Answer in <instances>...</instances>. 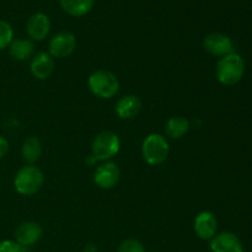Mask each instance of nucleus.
Listing matches in <instances>:
<instances>
[{"mask_svg": "<svg viewBox=\"0 0 252 252\" xmlns=\"http://www.w3.org/2000/svg\"><path fill=\"white\" fill-rule=\"evenodd\" d=\"M9 152V142L5 137L0 135V160L4 159Z\"/></svg>", "mask_w": 252, "mask_h": 252, "instance_id": "4be33fe9", "label": "nucleus"}, {"mask_svg": "<svg viewBox=\"0 0 252 252\" xmlns=\"http://www.w3.org/2000/svg\"><path fill=\"white\" fill-rule=\"evenodd\" d=\"M83 252H97V248L94 244H88L85 248L83 249Z\"/></svg>", "mask_w": 252, "mask_h": 252, "instance_id": "5701e85b", "label": "nucleus"}, {"mask_svg": "<svg viewBox=\"0 0 252 252\" xmlns=\"http://www.w3.org/2000/svg\"><path fill=\"white\" fill-rule=\"evenodd\" d=\"M245 74V62L235 52L221 57L217 63V80L225 86L236 85Z\"/></svg>", "mask_w": 252, "mask_h": 252, "instance_id": "f257e3e1", "label": "nucleus"}, {"mask_svg": "<svg viewBox=\"0 0 252 252\" xmlns=\"http://www.w3.org/2000/svg\"><path fill=\"white\" fill-rule=\"evenodd\" d=\"M170 153L169 143L166 138L158 133H152L144 139L142 145V154L149 165L162 164L167 159Z\"/></svg>", "mask_w": 252, "mask_h": 252, "instance_id": "20e7f679", "label": "nucleus"}, {"mask_svg": "<svg viewBox=\"0 0 252 252\" xmlns=\"http://www.w3.org/2000/svg\"><path fill=\"white\" fill-rule=\"evenodd\" d=\"M212 252H244L240 239L231 231H221L216 234L209 243Z\"/></svg>", "mask_w": 252, "mask_h": 252, "instance_id": "9b49d317", "label": "nucleus"}, {"mask_svg": "<svg viewBox=\"0 0 252 252\" xmlns=\"http://www.w3.org/2000/svg\"><path fill=\"white\" fill-rule=\"evenodd\" d=\"M43 235V229L37 221H24L15 230V240L24 248L34 245L38 243Z\"/></svg>", "mask_w": 252, "mask_h": 252, "instance_id": "1a4fd4ad", "label": "nucleus"}, {"mask_svg": "<svg viewBox=\"0 0 252 252\" xmlns=\"http://www.w3.org/2000/svg\"><path fill=\"white\" fill-rule=\"evenodd\" d=\"M96 161H97V160H96L95 158L93 157V155H90V157H88V158H86V162H88L89 165H94V164H95Z\"/></svg>", "mask_w": 252, "mask_h": 252, "instance_id": "b1692460", "label": "nucleus"}, {"mask_svg": "<svg viewBox=\"0 0 252 252\" xmlns=\"http://www.w3.org/2000/svg\"><path fill=\"white\" fill-rule=\"evenodd\" d=\"M121 179L120 167L115 162L106 161L100 165L94 174V182L102 189H113Z\"/></svg>", "mask_w": 252, "mask_h": 252, "instance_id": "6e6552de", "label": "nucleus"}, {"mask_svg": "<svg viewBox=\"0 0 252 252\" xmlns=\"http://www.w3.org/2000/svg\"><path fill=\"white\" fill-rule=\"evenodd\" d=\"M89 88L91 93L100 98H112L120 90V81L111 71L100 69L89 76Z\"/></svg>", "mask_w": 252, "mask_h": 252, "instance_id": "7ed1b4c3", "label": "nucleus"}, {"mask_svg": "<svg viewBox=\"0 0 252 252\" xmlns=\"http://www.w3.org/2000/svg\"><path fill=\"white\" fill-rule=\"evenodd\" d=\"M14 41V30L11 25L5 20H0V52L10 46Z\"/></svg>", "mask_w": 252, "mask_h": 252, "instance_id": "6ab92c4d", "label": "nucleus"}, {"mask_svg": "<svg viewBox=\"0 0 252 252\" xmlns=\"http://www.w3.org/2000/svg\"><path fill=\"white\" fill-rule=\"evenodd\" d=\"M7 48L10 57L17 62L29 61L34 52V46L31 39H14Z\"/></svg>", "mask_w": 252, "mask_h": 252, "instance_id": "2eb2a0df", "label": "nucleus"}, {"mask_svg": "<svg viewBox=\"0 0 252 252\" xmlns=\"http://www.w3.org/2000/svg\"><path fill=\"white\" fill-rule=\"evenodd\" d=\"M26 252H27V251H26Z\"/></svg>", "mask_w": 252, "mask_h": 252, "instance_id": "393cba45", "label": "nucleus"}, {"mask_svg": "<svg viewBox=\"0 0 252 252\" xmlns=\"http://www.w3.org/2000/svg\"><path fill=\"white\" fill-rule=\"evenodd\" d=\"M203 47L209 54L221 58L233 52V41L226 34L213 32L204 37Z\"/></svg>", "mask_w": 252, "mask_h": 252, "instance_id": "0eeeda50", "label": "nucleus"}, {"mask_svg": "<svg viewBox=\"0 0 252 252\" xmlns=\"http://www.w3.org/2000/svg\"><path fill=\"white\" fill-rule=\"evenodd\" d=\"M44 182L43 172L34 165H26L16 172L14 187L22 196H32L42 189Z\"/></svg>", "mask_w": 252, "mask_h": 252, "instance_id": "f03ea898", "label": "nucleus"}, {"mask_svg": "<svg viewBox=\"0 0 252 252\" xmlns=\"http://www.w3.org/2000/svg\"><path fill=\"white\" fill-rule=\"evenodd\" d=\"M61 6L68 15L80 17L89 14L94 6L95 0H59Z\"/></svg>", "mask_w": 252, "mask_h": 252, "instance_id": "dca6fc26", "label": "nucleus"}, {"mask_svg": "<svg viewBox=\"0 0 252 252\" xmlns=\"http://www.w3.org/2000/svg\"><path fill=\"white\" fill-rule=\"evenodd\" d=\"M193 229L196 235L201 240H212L218 229V221H217L216 216L208 211L201 212L194 218Z\"/></svg>", "mask_w": 252, "mask_h": 252, "instance_id": "9d476101", "label": "nucleus"}, {"mask_svg": "<svg viewBox=\"0 0 252 252\" xmlns=\"http://www.w3.org/2000/svg\"><path fill=\"white\" fill-rule=\"evenodd\" d=\"M76 48V38L68 31H62L49 42V54L53 58H68Z\"/></svg>", "mask_w": 252, "mask_h": 252, "instance_id": "423d86ee", "label": "nucleus"}, {"mask_svg": "<svg viewBox=\"0 0 252 252\" xmlns=\"http://www.w3.org/2000/svg\"><path fill=\"white\" fill-rule=\"evenodd\" d=\"M30 69L34 78L38 80H46L52 75L54 70L53 57L46 52H39L32 58Z\"/></svg>", "mask_w": 252, "mask_h": 252, "instance_id": "ddd939ff", "label": "nucleus"}, {"mask_svg": "<svg viewBox=\"0 0 252 252\" xmlns=\"http://www.w3.org/2000/svg\"><path fill=\"white\" fill-rule=\"evenodd\" d=\"M0 252H26V248L16 240H2L0 241Z\"/></svg>", "mask_w": 252, "mask_h": 252, "instance_id": "412c9836", "label": "nucleus"}, {"mask_svg": "<svg viewBox=\"0 0 252 252\" xmlns=\"http://www.w3.org/2000/svg\"><path fill=\"white\" fill-rule=\"evenodd\" d=\"M189 130V122L184 117H171L165 125V132L172 139H181Z\"/></svg>", "mask_w": 252, "mask_h": 252, "instance_id": "a211bd4d", "label": "nucleus"}, {"mask_svg": "<svg viewBox=\"0 0 252 252\" xmlns=\"http://www.w3.org/2000/svg\"><path fill=\"white\" fill-rule=\"evenodd\" d=\"M117 252H145V248L140 241L135 239H128L121 244Z\"/></svg>", "mask_w": 252, "mask_h": 252, "instance_id": "aec40b11", "label": "nucleus"}, {"mask_svg": "<svg viewBox=\"0 0 252 252\" xmlns=\"http://www.w3.org/2000/svg\"><path fill=\"white\" fill-rule=\"evenodd\" d=\"M26 31L30 38L33 41H43L51 31L49 17L43 12H36V14L31 15L30 19L27 20Z\"/></svg>", "mask_w": 252, "mask_h": 252, "instance_id": "f8f14e48", "label": "nucleus"}, {"mask_svg": "<svg viewBox=\"0 0 252 252\" xmlns=\"http://www.w3.org/2000/svg\"><path fill=\"white\" fill-rule=\"evenodd\" d=\"M22 159L27 165H33L38 161L42 154V144L37 137H30L24 142L21 148Z\"/></svg>", "mask_w": 252, "mask_h": 252, "instance_id": "f3484780", "label": "nucleus"}, {"mask_svg": "<svg viewBox=\"0 0 252 252\" xmlns=\"http://www.w3.org/2000/svg\"><path fill=\"white\" fill-rule=\"evenodd\" d=\"M142 100L137 95H125L116 103V113L122 120H132L139 115Z\"/></svg>", "mask_w": 252, "mask_h": 252, "instance_id": "4468645a", "label": "nucleus"}, {"mask_svg": "<svg viewBox=\"0 0 252 252\" xmlns=\"http://www.w3.org/2000/svg\"><path fill=\"white\" fill-rule=\"evenodd\" d=\"M121 148V140L115 132L103 130L98 133L93 142L91 155L97 161H107L112 159Z\"/></svg>", "mask_w": 252, "mask_h": 252, "instance_id": "39448f33", "label": "nucleus"}]
</instances>
